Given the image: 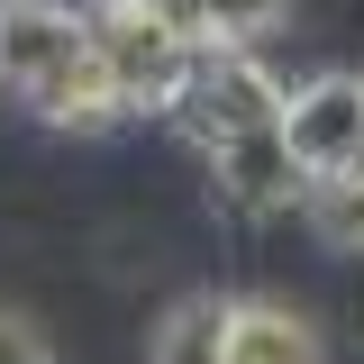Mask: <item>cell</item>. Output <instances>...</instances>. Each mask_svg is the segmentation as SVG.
<instances>
[{
    "instance_id": "obj_5",
    "label": "cell",
    "mask_w": 364,
    "mask_h": 364,
    "mask_svg": "<svg viewBox=\"0 0 364 364\" xmlns=\"http://www.w3.org/2000/svg\"><path fill=\"white\" fill-rule=\"evenodd\" d=\"M282 136L310 164V182L364 164V64H318V73H301L291 82V109H282Z\"/></svg>"
},
{
    "instance_id": "obj_1",
    "label": "cell",
    "mask_w": 364,
    "mask_h": 364,
    "mask_svg": "<svg viewBox=\"0 0 364 364\" xmlns=\"http://www.w3.org/2000/svg\"><path fill=\"white\" fill-rule=\"evenodd\" d=\"M0 91L55 136H109L128 128L109 64L91 46L82 0H0Z\"/></svg>"
},
{
    "instance_id": "obj_6",
    "label": "cell",
    "mask_w": 364,
    "mask_h": 364,
    "mask_svg": "<svg viewBox=\"0 0 364 364\" xmlns=\"http://www.w3.org/2000/svg\"><path fill=\"white\" fill-rule=\"evenodd\" d=\"M228 364H337L328 328L282 291H228Z\"/></svg>"
},
{
    "instance_id": "obj_8",
    "label": "cell",
    "mask_w": 364,
    "mask_h": 364,
    "mask_svg": "<svg viewBox=\"0 0 364 364\" xmlns=\"http://www.w3.org/2000/svg\"><path fill=\"white\" fill-rule=\"evenodd\" d=\"M301 228H310L328 255H364V164L346 173H318L310 200H301Z\"/></svg>"
},
{
    "instance_id": "obj_3",
    "label": "cell",
    "mask_w": 364,
    "mask_h": 364,
    "mask_svg": "<svg viewBox=\"0 0 364 364\" xmlns=\"http://www.w3.org/2000/svg\"><path fill=\"white\" fill-rule=\"evenodd\" d=\"M282 109H291V73L264 46H210L182 109H173V128L191 146H219V136H246V128H282Z\"/></svg>"
},
{
    "instance_id": "obj_7",
    "label": "cell",
    "mask_w": 364,
    "mask_h": 364,
    "mask_svg": "<svg viewBox=\"0 0 364 364\" xmlns=\"http://www.w3.org/2000/svg\"><path fill=\"white\" fill-rule=\"evenodd\" d=\"M146 364H228V291H182L146 328Z\"/></svg>"
},
{
    "instance_id": "obj_2",
    "label": "cell",
    "mask_w": 364,
    "mask_h": 364,
    "mask_svg": "<svg viewBox=\"0 0 364 364\" xmlns=\"http://www.w3.org/2000/svg\"><path fill=\"white\" fill-rule=\"evenodd\" d=\"M91 18V46H100V64H109V91H119V109L128 119H173L191 73H200V28L182 18L173 0H82Z\"/></svg>"
},
{
    "instance_id": "obj_4",
    "label": "cell",
    "mask_w": 364,
    "mask_h": 364,
    "mask_svg": "<svg viewBox=\"0 0 364 364\" xmlns=\"http://www.w3.org/2000/svg\"><path fill=\"white\" fill-rule=\"evenodd\" d=\"M200 173H210V210L237 219V228L301 219V200H310V164L291 155V136H282V128H246V136L200 146Z\"/></svg>"
},
{
    "instance_id": "obj_9",
    "label": "cell",
    "mask_w": 364,
    "mask_h": 364,
    "mask_svg": "<svg viewBox=\"0 0 364 364\" xmlns=\"http://www.w3.org/2000/svg\"><path fill=\"white\" fill-rule=\"evenodd\" d=\"M173 9L200 28V46H264L291 18V0H173Z\"/></svg>"
},
{
    "instance_id": "obj_10",
    "label": "cell",
    "mask_w": 364,
    "mask_h": 364,
    "mask_svg": "<svg viewBox=\"0 0 364 364\" xmlns=\"http://www.w3.org/2000/svg\"><path fill=\"white\" fill-rule=\"evenodd\" d=\"M0 364H55V337L28 310H9V301H0Z\"/></svg>"
}]
</instances>
